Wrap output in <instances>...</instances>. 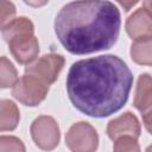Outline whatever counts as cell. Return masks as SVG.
Masks as SVG:
<instances>
[{
	"instance_id": "1",
	"label": "cell",
	"mask_w": 152,
	"mask_h": 152,
	"mask_svg": "<svg viewBox=\"0 0 152 152\" xmlns=\"http://www.w3.org/2000/svg\"><path fill=\"white\" fill-rule=\"evenodd\" d=\"M132 84V71L114 55L77 61L66 76L71 103L93 118H106L120 110L128 100Z\"/></svg>"
},
{
	"instance_id": "2",
	"label": "cell",
	"mask_w": 152,
	"mask_h": 152,
	"mask_svg": "<svg viewBox=\"0 0 152 152\" xmlns=\"http://www.w3.org/2000/svg\"><path fill=\"white\" fill-rule=\"evenodd\" d=\"M121 18L107 0H76L61 8L55 32L66 51L87 55L112 48L119 37Z\"/></svg>"
},
{
	"instance_id": "3",
	"label": "cell",
	"mask_w": 152,
	"mask_h": 152,
	"mask_svg": "<svg viewBox=\"0 0 152 152\" xmlns=\"http://www.w3.org/2000/svg\"><path fill=\"white\" fill-rule=\"evenodd\" d=\"M12 95L20 103L34 107L43 102L49 93V86L38 77L26 74L12 86Z\"/></svg>"
},
{
	"instance_id": "4",
	"label": "cell",
	"mask_w": 152,
	"mask_h": 152,
	"mask_svg": "<svg viewBox=\"0 0 152 152\" xmlns=\"http://www.w3.org/2000/svg\"><path fill=\"white\" fill-rule=\"evenodd\" d=\"M4 39L7 42L11 53L20 64L31 63L39 53V43L34 37V30L14 32Z\"/></svg>"
},
{
	"instance_id": "5",
	"label": "cell",
	"mask_w": 152,
	"mask_h": 152,
	"mask_svg": "<svg viewBox=\"0 0 152 152\" xmlns=\"http://www.w3.org/2000/svg\"><path fill=\"white\" fill-rule=\"evenodd\" d=\"M65 144L69 150L75 152H93L97 148L99 135L90 124L80 121L66 132Z\"/></svg>"
},
{
	"instance_id": "6",
	"label": "cell",
	"mask_w": 152,
	"mask_h": 152,
	"mask_svg": "<svg viewBox=\"0 0 152 152\" xmlns=\"http://www.w3.org/2000/svg\"><path fill=\"white\" fill-rule=\"evenodd\" d=\"M64 57L58 53H48L32 61L25 68L26 74L33 75L48 86L52 84L64 66Z\"/></svg>"
},
{
	"instance_id": "7",
	"label": "cell",
	"mask_w": 152,
	"mask_h": 152,
	"mask_svg": "<svg viewBox=\"0 0 152 152\" xmlns=\"http://www.w3.org/2000/svg\"><path fill=\"white\" fill-rule=\"evenodd\" d=\"M31 135L34 144L42 150H53L59 142V127L56 120L48 115H40L31 125Z\"/></svg>"
},
{
	"instance_id": "8",
	"label": "cell",
	"mask_w": 152,
	"mask_h": 152,
	"mask_svg": "<svg viewBox=\"0 0 152 152\" xmlns=\"http://www.w3.org/2000/svg\"><path fill=\"white\" fill-rule=\"evenodd\" d=\"M134 107L141 113L142 121L148 132H151V115H152V81L148 74L140 75L138 78Z\"/></svg>"
},
{
	"instance_id": "9",
	"label": "cell",
	"mask_w": 152,
	"mask_h": 152,
	"mask_svg": "<svg viewBox=\"0 0 152 152\" xmlns=\"http://www.w3.org/2000/svg\"><path fill=\"white\" fill-rule=\"evenodd\" d=\"M140 129H141L140 124L137 116L131 112H126L122 115L108 122L107 135L112 140H115L121 135H132V137L139 138Z\"/></svg>"
},
{
	"instance_id": "10",
	"label": "cell",
	"mask_w": 152,
	"mask_h": 152,
	"mask_svg": "<svg viewBox=\"0 0 152 152\" xmlns=\"http://www.w3.org/2000/svg\"><path fill=\"white\" fill-rule=\"evenodd\" d=\"M126 32L132 39L152 36L150 7H140L126 21Z\"/></svg>"
},
{
	"instance_id": "11",
	"label": "cell",
	"mask_w": 152,
	"mask_h": 152,
	"mask_svg": "<svg viewBox=\"0 0 152 152\" xmlns=\"http://www.w3.org/2000/svg\"><path fill=\"white\" fill-rule=\"evenodd\" d=\"M20 120V113L17 104L11 100L0 101V132L13 131Z\"/></svg>"
},
{
	"instance_id": "12",
	"label": "cell",
	"mask_w": 152,
	"mask_h": 152,
	"mask_svg": "<svg viewBox=\"0 0 152 152\" xmlns=\"http://www.w3.org/2000/svg\"><path fill=\"white\" fill-rule=\"evenodd\" d=\"M131 57L137 64H152V36L134 39L131 46Z\"/></svg>"
},
{
	"instance_id": "13",
	"label": "cell",
	"mask_w": 152,
	"mask_h": 152,
	"mask_svg": "<svg viewBox=\"0 0 152 152\" xmlns=\"http://www.w3.org/2000/svg\"><path fill=\"white\" fill-rule=\"evenodd\" d=\"M17 80H18V74L13 63L8 58L1 56L0 57V88L1 89L10 88L15 83Z\"/></svg>"
},
{
	"instance_id": "14",
	"label": "cell",
	"mask_w": 152,
	"mask_h": 152,
	"mask_svg": "<svg viewBox=\"0 0 152 152\" xmlns=\"http://www.w3.org/2000/svg\"><path fill=\"white\" fill-rule=\"evenodd\" d=\"M114 151L116 152H138L140 146L138 144V138L132 135H121L114 140Z\"/></svg>"
},
{
	"instance_id": "15",
	"label": "cell",
	"mask_w": 152,
	"mask_h": 152,
	"mask_svg": "<svg viewBox=\"0 0 152 152\" xmlns=\"http://www.w3.org/2000/svg\"><path fill=\"white\" fill-rule=\"evenodd\" d=\"M15 6L10 0H0V30L7 26L15 17Z\"/></svg>"
},
{
	"instance_id": "16",
	"label": "cell",
	"mask_w": 152,
	"mask_h": 152,
	"mask_svg": "<svg viewBox=\"0 0 152 152\" xmlns=\"http://www.w3.org/2000/svg\"><path fill=\"white\" fill-rule=\"evenodd\" d=\"M0 151H15V152H24L25 145L24 142L17 138L11 135H1L0 137Z\"/></svg>"
},
{
	"instance_id": "17",
	"label": "cell",
	"mask_w": 152,
	"mask_h": 152,
	"mask_svg": "<svg viewBox=\"0 0 152 152\" xmlns=\"http://www.w3.org/2000/svg\"><path fill=\"white\" fill-rule=\"evenodd\" d=\"M121 6H122V8L125 10V11H129L133 6H135L140 0H116Z\"/></svg>"
},
{
	"instance_id": "18",
	"label": "cell",
	"mask_w": 152,
	"mask_h": 152,
	"mask_svg": "<svg viewBox=\"0 0 152 152\" xmlns=\"http://www.w3.org/2000/svg\"><path fill=\"white\" fill-rule=\"evenodd\" d=\"M24 2L32 7H42V6L46 5L49 2V0H24Z\"/></svg>"
}]
</instances>
